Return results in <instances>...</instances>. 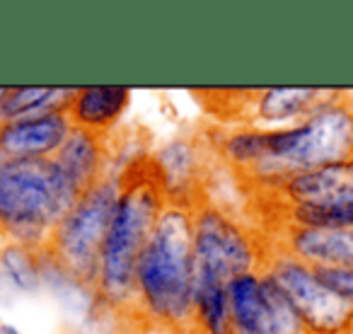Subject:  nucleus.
I'll return each mask as SVG.
<instances>
[{
  "label": "nucleus",
  "instance_id": "nucleus-1",
  "mask_svg": "<svg viewBox=\"0 0 353 334\" xmlns=\"http://www.w3.org/2000/svg\"><path fill=\"white\" fill-rule=\"evenodd\" d=\"M80 197L54 157L8 160L0 167V233L30 250L46 245Z\"/></svg>",
  "mask_w": 353,
  "mask_h": 334
},
{
  "label": "nucleus",
  "instance_id": "nucleus-2",
  "mask_svg": "<svg viewBox=\"0 0 353 334\" xmlns=\"http://www.w3.org/2000/svg\"><path fill=\"white\" fill-rule=\"evenodd\" d=\"M194 218L184 208H162L136 264V293L162 322H184L194 303Z\"/></svg>",
  "mask_w": 353,
  "mask_h": 334
},
{
  "label": "nucleus",
  "instance_id": "nucleus-3",
  "mask_svg": "<svg viewBox=\"0 0 353 334\" xmlns=\"http://www.w3.org/2000/svg\"><path fill=\"white\" fill-rule=\"evenodd\" d=\"M353 157V107L327 99L293 128L261 131V160L252 170L276 182L314 167Z\"/></svg>",
  "mask_w": 353,
  "mask_h": 334
},
{
  "label": "nucleus",
  "instance_id": "nucleus-4",
  "mask_svg": "<svg viewBox=\"0 0 353 334\" xmlns=\"http://www.w3.org/2000/svg\"><path fill=\"white\" fill-rule=\"evenodd\" d=\"M162 213L155 179H131L121 187L102 250L97 288L109 303L121 305L136 293V264Z\"/></svg>",
  "mask_w": 353,
  "mask_h": 334
},
{
  "label": "nucleus",
  "instance_id": "nucleus-5",
  "mask_svg": "<svg viewBox=\"0 0 353 334\" xmlns=\"http://www.w3.org/2000/svg\"><path fill=\"white\" fill-rule=\"evenodd\" d=\"M119 194V182L99 179L75 202L46 242L56 266L83 284H97L99 279L104 240L112 226Z\"/></svg>",
  "mask_w": 353,
  "mask_h": 334
},
{
  "label": "nucleus",
  "instance_id": "nucleus-6",
  "mask_svg": "<svg viewBox=\"0 0 353 334\" xmlns=\"http://www.w3.org/2000/svg\"><path fill=\"white\" fill-rule=\"evenodd\" d=\"M254 262L250 235L232 218L216 208H203L194 218V288H228L232 279L250 274Z\"/></svg>",
  "mask_w": 353,
  "mask_h": 334
},
{
  "label": "nucleus",
  "instance_id": "nucleus-7",
  "mask_svg": "<svg viewBox=\"0 0 353 334\" xmlns=\"http://www.w3.org/2000/svg\"><path fill=\"white\" fill-rule=\"evenodd\" d=\"M269 276L288 295L310 334H348L353 329V303L327 288L312 266L283 255L271 264Z\"/></svg>",
  "mask_w": 353,
  "mask_h": 334
},
{
  "label": "nucleus",
  "instance_id": "nucleus-8",
  "mask_svg": "<svg viewBox=\"0 0 353 334\" xmlns=\"http://www.w3.org/2000/svg\"><path fill=\"white\" fill-rule=\"evenodd\" d=\"M232 334H310L298 310L269 274H242L228 284Z\"/></svg>",
  "mask_w": 353,
  "mask_h": 334
},
{
  "label": "nucleus",
  "instance_id": "nucleus-9",
  "mask_svg": "<svg viewBox=\"0 0 353 334\" xmlns=\"http://www.w3.org/2000/svg\"><path fill=\"white\" fill-rule=\"evenodd\" d=\"M65 109L39 114V117L15 119L0 124V150L10 160L25 157H51L59 153L70 133Z\"/></svg>",
  "mask_w": 353,
  "mask_h": 334
},
{
  "label": "nucleus",
  "instance_id": "nucleus-10",
  "mask_svg": "<svg viewBox=\"0 0 353 334\" xmlns=\"http://www.w3.org/2000/svg\"><path fill=\"white\" fill-rule=\"evenodd\" d=\"M279 187L293 206L327 208L353 199V157L343 162L305 170L279 179Z\"/></svg>",
  "mask_w": 353,
  "mask_h": 334
},
{
  "label": "nucleus",
  "instance_id": "nucleus-11",
  "mask_svg": "<svg viewBox=\"0 0 353 334\" xmlns=\"http://www.w3.org/2000/svg\"><path fill=\"white\" fill-rule=\"evenodd\" d=\"M290 257L312 269H353V226L346 228H303L288 230Z\"/></svg>",
  "mask_w": 353,
  "mask_h": 334
},
{
  "label": "nucleus",
  "instance_id": "nucleus-12",
  "mask_svg": "<svg viewBox=\"0 0 353 334\" xmlns=\"http://www.w3.org/2000/svg\"><path fill=\"white\" fill-rule=\"evenodd\" d=\"M131 102V90L119 85H99V88H80L65 104V117L70 126L85 131H107L119 121L123 109Z\"/></svg>",
  "mask_w": 353,
  "mask_h": 334
},
{
  "label": "nucleus",
  "instance_id": "nucleus-13",
  "mask_svg": "<svg viewBox=\"0 0 353 334\" xmlns=\"http://www.w3.org/2000/svg\"><path fill=\"white\" fill-rule=\"evenodd\" d=\"M56 165L65 173V177L85 194L90 187L99 182V165H102V150H99L97 133L85 128H70L65 143L54 155Z\"/></svg>",
  "mask_w": 353,
  "mask_h": 334
},
{
  "label": "nucleus",
  "instance_id": "nucleus-14",
  "mask_svg": "<svg viewBox=\"0 0 353 334\" xmlns=\"http://www.w3.org/2000/svg\"><path fill=\"white\" fill-rule=\"evenodd\" d=\"M322 88H271L256 97V114L264 121H288V119L310 117L322 102Z\"/></svg>",
  "mask_w": 353,
  "mask_h": 334
},
{
  "label": "nucleus",
  "instance_id": "nucleus-15",
  "mask_svg": "<svg viewBox=\"0 0 353 334\" xmlns=\"http://www.w3.org/2000/svg\"><path fill=\"white\" fill-rule=\"evenodd\" d=\"M73 92L75 88H8L6 97L0 102V124L61 112L73 97Z\"/></svg>",
  "mask_w": 353,
  "mask_h": 334
},
{
  "label": "nucleus",
  "instance_id": "nucleus-16",
  "mask_svg": "<svg viewBox=\"0 0 353 334\" xmlns=\"http://www.w3.org/2000/svg\"><path fill=\"white\" fill-rule=\"evenodd\" d=\"M192 303H194V313H196L203 332L206 334H232L228 288H221V286L194 288Z\"/></svg>",
  "mask_w": 353,
  "mask_h": 334
},
{
  "label": "nucleus",
  "instance_id": "nucleus-17",
  "mask_svg": "<svg viewBox=\"0 0 353 334\" xmlns=\"http://www.w3.org/2000/svg\"><path fill=\"white\" fill-rule=\"evenodd\" d=\"M194 165H196V157H194L192 146L184 141L170 143L157 155V167H160L162 173V182L170 189H182L192 179Z\"/></svg>",
  "mask_w": 353,
  "mask_h": 334
},
{
  "label": "nucleus",
  "instance_id": "nucleus-18",
  "mask_svg": "<svg viewBox=\"0 0 353 334\" xmlns=\"http://www.w3.org/2000/svg\"><path fill=\"white\" fill-rule=\"evenodd\" d=\"M3 269L10 276V281L22 291H37L41 284V269L37 257L25 245H8L3 250Z\"/></svg>",
  "mask_w": 353,
  "mask_h": 334
},
{
  "label": "nucleus",
  "instance_id": "nucleus-19",
  "mask_svg": "<svg viewBox=\"0 0 353 334\" xmlns=\"http://www.w3.org/2000/svg\"><path fill=\"white\" fill-rule=\"evenodd\" d=\"M290 216H293L295 226H303V228H346L353 226V199L327 208L293 206Z\"/></svg>",
  "mask_w": 353,
  "mask_h": 334
},
{
  "label": "nucleus",
  "instance_id": "nucleus-20",
  "mask_svg": "<svg viewBox=\"0 0 353 334\" xmlns=\"http://www.w3.org/2000/svg\"><path fill=\"white\" fill-rule=\"evenodd\" d=\"M314 274H317V279L322 281L327 288H332L334 293L346 298L348 303H353V269H332V266H322V269H314Z\"/></svg>",
  "mask_w": 353,
  "mask_h": 334
},
{
  "label": "nucleus",
  "instance_id": "nucleus-21",
  "mask_svg": "<svg viewBox=\"0 0 353 334\" xmlns=\"http://www.w3.org/2000/svg\"><path fill=\"white\" fill-rule=\"evenodd\" d=\"M0 334H20V332H17L15 327H10V324H3V327H0Z\"/></svg>",
  "mask_w": 353,
  "mask_h": 334
},
{
  "label": "nucleus",
  "instance_id": "nucleus-22",
  "mask_svg": "<svg viewBox=\"0 0 353 334\" xmlns=\"http://www.w3.org/2000/svg\"><path fill=\"white\" fill-rule=\"evenodd\" d=\"M8 160H10V157H8V155H6V153H3V150H0V167H3V165H6V162H8Z\"/></svg>",
  "mask_w": 353,
  "mask_h": 334
},
{
  "label": "nucleus",
  "instance_id": "nucleus-23",
  "mask_svg": "<svg viewBox=\"0 0 353 334\" xmlns=\"http://www.w3.org/2000/svg\"><path fill=\"white\" fill-rule=\"evenodd\" d=\"M6 92H8V88H0V102H3V97H6Z\"/></svg>",
  "mask_w": 353,
  "mask_h": 334
}]
</instances>
